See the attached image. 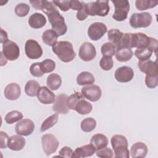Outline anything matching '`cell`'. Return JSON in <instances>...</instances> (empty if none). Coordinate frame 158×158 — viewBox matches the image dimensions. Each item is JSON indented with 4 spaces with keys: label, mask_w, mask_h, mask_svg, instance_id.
Segmentation results:
<instances>
[{
    "label": "cell",
    "mask_w": 158,
    "mask_h": 158,
    "mask_svg": "<svg viewBox=\"0 0 158 158\" xmlns=\"http://www.w3.org/2000/svg\"><path fill=\"white\" fill-rule=\"evenodd\" d=\"M40 10H42L47 15L52 30L57 33L58 36H62L67 32V27L65 19L52 2L41 1Z\"/></svg>",
    "instance_id": "cell-1"
},
{
    "label": "cell",
    "mask_w": 158,
    "mask_h": 158,
    "mask_svg": "<svg viewBox=\"0 0 158 158\" xmlns=\"http://www.w3.org/2000/svg\"><path fill=\"white\" fill-rule=\"evenodd\" d=\"M67 105L69 109L76 110L81 115H86L92 110V104L83 98L82 94L76 92L71 94L67 99Z\"/></svg>",
    "instance_id": "cell-2"
},
{
    "label": "cell",
    "mask_w": 158,
    "mask_h": 158,
    "mask_svg": "<svg viewBox=\"0 0 158 158\" xmlns=\"http://www.w3.org/2000/svg\"><path fill=\"white\" fill-rule=\"evenodd\" d=\"M52 48L53 52L64 62L72 61L76 56L73 45L69 41H61L57 42Z\"/></svg>",
    "instance_id": "cell-3"
},
{
    "label": "cell",
    "mask_w": 158,
    "mask_h": 158,
    "mask_svg": "<svg viewBox=\"0 0 158 158\" xmlns=\"http://www.w3.org/2000/svg\"><path fill=\"white\" fill-rule=\"evenodd\" d=\"M85 7L88 15L104 17L109 12L110 7L108 1H96L85 3Z\"/></svg>",
    "instance_id": "cell-4"
},
{
    "label": "cell",
    "mask_w": 158,
    "mask_h": 158,
    "mask_svg": "<svg viewBox=\"0 0 158 158\" xmlns=\"http://www.w3.org/2000/svg\"><path fill=\"white\" fill-rule=\"evenodd\" d=\"M114 4L115 12L112 18L118 22L125 20L128 16L130 10V4L127 0H114L112 1Z\"/></svg>",
    "instance_id": "cell-5"
},
{
    "label": "cell",
    "mask_w": 158,
    "mask_h": 158,
    "mask_svg": "<svg viewBox=\"0 0 158 158\" xmlns=\"http://www.w3.org/2000/svg\"><path fill=\"white\" fill-rule=\"evenodd\" d=\"M152 20L151 15L148 12L134 13L130 18V24L134 28L149 27Z\"/></svg>",
    "instance_id": "cell-6"
},
{
    "label": "cell",
    "mask_w": 158,
    "mask_h": 158,
    "mask_svg": "<svg viewBox=\"0 0 158 158\" xmlns=\"http://www.w3.org/2000/svg\"><path fill=\"white\" fill-rule=\"evenodd\" d=\"M41 144L43 151L48 156L57 151L59 141L54 135L50 133L45 134L41 137Z\"/></svg>",
    "instance_id": "cell-7"
},
{
    "label": "cell",
    "mask_w": 158,
    "mask_h": 158,
    "mask_svg": "<svg viewBox=\"0 0 158 158\" xmlns=\"http://www.w3.org/2000/svg\"><path fill=\"white\" fill-rule=\"evenodd\" d=\"M26 56L30 59H37L43 54V49L39 43L34 40H28L25 44Z\"/></svg>",
    "instance_id": "cell-8"
},
{
    "label": "cell",
    "mask_w": 158,
    "mask_h": 158,
    "mask_svg": "<svg viewBox=\"0 0 158 158\" xmlns=\"http://www.w3.org/2000/svg\"><path fill=\"white\" fill-rule=\"evenodd\" d=\"M2 52L7 60L13 61L19 58L20 49L15 42L8 40L2 44Z\"/></svg>",
    "instance_id": "cell-9"
},
{
    "label": "cell",
    "mask_w": 158,
    "mask_h": 158,
    "mask_svg": "<svg viewBox=\"0 0 158 158\" xmlns=\"http://www.w3.org/2000/svg\"><path fill=\"white\" fill-rule=\"evenodd\" d=\"M107 30V27L104 23L102 22H94L88 27V35L91 40L97 41L104 35Z\"/></svg>",
    "instance_id": "cell-10"
},
{
    "label": "cell",
    "mask_w": 158,
    "mask_h": 158,
    "mask_svg": "<svg viewBox=\"0 0 158 158\" xmlns=\"http://www.w3.org/2000/svg\"><path fill=\"white\" fill-rule=\"evenodd\" d=\"M81 94L86 99L91 102L98 101L101 96L102 91L101 88L96 85H89L81 88Z\"/></svg>",
    "instance_id": "cell-11"
},
{
    "label": "cell",
    "mask_w": 158,
    "mask_h": 158,
    "mask_svg": "<svg viewBox=\"0 0 158 158\" xmlns=\"http://www.w3.org/2000/svg\"><path fill=\"white\" fill-rule=\"evenodd\" d=\"M78 55L82 60L86 62L91 61L96 57V48L92 43L85 42L80 47Z\"/></svg>",
    "instance_id": "cell-12"
},
{
    "label": "cell",
    "mask_w": 158,
    "mask_h": 158,
    "mask_svg": "<svg viewBox=\"0 0 158 158\" xmlns=\"http://www.w3.org/2000/svg\"><path fill=\"white\" fill-rule=\"evenodd\" d=\"M35 129V123L28 118L21 119L15 127L16 133L22 136H28L31 135Z\"/></svg>",
    "instance_id": "cell-13"
},
{
    "label": "cell",
    "mask_w": 158,
    "mask_h": 158,
    "mask_svg": "<svg viewBox=\"0 0 158 158\" xmlns=\"http://www.w3.org/2000/svg\"><path fill=\"white\" fill-rule=\"evenodd\" d=\"M151 37L148 36L145 33H135L131 35V46L132 48H148L150 43ZM149 49V48H148Z\"/></svg>",
    "instance_id": "cell-14"
},
{
    "label": "cell",
    "mask_w": 158,
    "mask_h": 158,
    "mask_svg": "<svg viewBox=\"0 0 158 158\" xmlns=\"http://www.w3.org/2000/svg\"><path fill=\"white\" fill-rule=\"evenodd\" d=\"M68 96L66 94L61 93L58 95L54 101L52 106L53 111L60 114H66L69 112V108L67 105Z\"/></svg>",
    "instance_id": "cell-15"
},
{
    "label": "cell",
    "mask_w": 158,
    "mask_h": 158,
    "mask_svg": "<svg viewBox=\"0 0 158 158\" xmlns=\"http://www.w3.org/2000/svg\"><path fill=\"white\" fill-rule=\"evenodd\" d=\"M115 78L120 83L130 81L134 77L133 70L128 66H122L118 68L115 72Z\"/></svg>",
    "instance_id": "cell-16"
},
{
    "label": "cell",
    "mask_w": 158,
    "mask_h": 158,
    "mask_svg": "<svg viewBox=\"0 0 158 158\" xmlns=\"http://www.w3.org/2000/svg\"><path fill=\"white\" fill-rule=\"evenodd\" d=\"M138 65L140 71L147 75H157V64L156 61L154 62L149 59L143 61L139 60Z\"/></svg>",
    "instance_id": "cell-17"
},
{
    "label": "cell",
    "mask_w": 158,
    "mask_h": 158,
    "mask_svg": "<svg viewBox=\"0 0 158 158\" xmlns=\"http://www.w3.org/2000/svg\"><path fill=\"white\" fill-rule=\"evenodd\" d=\"M37 97L39 101L44 104H49L54 102L56 96L46 86H41L40 88Z\"/></svg>",
    "instance_id": "cell-18"
},
{
    "label": "cell",
    "mask_w": 158,
    "mask_h": 158,
    "mask_svg": "<svg viewBox=\"0 0 158 158\" xmlns=\"http://www.w3.org/2000/svg\"><path fill=\"white\" fill-rule=\"evenodd\" d=\"M5 97L10 101L17 99L21 94L20 86L16 83H11L8 84L4 89Z\"/></svg>",
    "instance_id": "cell-19"
},
{
    "label": "cell",
    "mask_w": 158,
    "mask_h": 158,
    "mask_svg": "<svg viewBox=\"0 0 158 158\" xmlns=\"http://www.w3.org/2000/svg\"><path fill=\"white\" fill-rule=\"evenodd\" d=\"M25 142V138L20 135H13L9 138L7 147L12 151H20L24 148Z\"/></svg>",
    "instance_id": "cell-20"
},
{
    "label": "cell",
    "mask_w": 158,
    "mask_h": 158,
    "mask_svg": "<svg viewBox=\"0 0 158 158\" xmlns=\"http://www.w3.org/2000/svg\"><path fill=\"white\" fill-rule=\"evenodd\" d=\"M148 153L147 146L142 142H137L135 143L130 149L131 156L135 157H145Z\"/></svg>",
    "instance_id": "cell-21"
},
{
    "label": "cell",
    "mask_w": 158,
    "mask_h": 158,
    "mask_svg": "<svg viewBox=\"0 0 158 158\" xmlns=\"http://www.w3.org/2000/svg\"><path fill=\"white\" fill-rule=\"evenodd\" d=\"M46 23V17L40 13H34L28 19V24L33 28H41L45 25Z\"/></svg>",
    "instance_id": "cell-22"
},
{
    "label": "cell",
    "mask_w": 158,
    "mask_h": 158,
    "mask_svg": "<svg viewBox=\"0 0 158 158\" xmlns=\"http://www.w3.org/2000/svg\"><path fill=\"white\" fill-rule=\"evenodd\" d=\"M96 151V149L92 144H86L76 148L73 157L80 158L91 156Z\"/></svg>",
    "instance_id": "cell-23"
},
{
    "label": "cell",
    "mask_w": 158,
    "mask_h": 158,
    "mask_svg": "<svg viewBox=\"0 0 158 158\" xmlns=\"http://www.w3.org/2000/svg\"><path fill=\"white\" fill-rule=\"evenodd\" d=\"M90 144H92L97 151L106 148L107 146L108 139L104 135L97 133L91 137L90 139Z\"/></svg>",
    "instance_id": "cell-24"
},
{
    "label": "cell",
    "mask_w": 158,
    "mask_h": 158,
    "mask_svg": "<svg viewBox=\"0 0 158 158\" xmlns=\"http://www.w3.org/2000/svg\"><path fill=\"white\" fill-rule=\"evenodd\" d=\"M133 55L132 50L130 48L116 49L115 53L116 59L119 62H127L131 59Z\"/></svg>",
    "instance_id": "cell-25"
},
{
    "label": "cell",
    "mask_w": 158,
    "mask_h": 158,
    "mask_svg": "<svg viewBox=\"0 0 158 158\" xmlns=\"http://www.w3.org/2000/svg\"><path fill=\"white\" fill-rule=\"evenodd\" d=\"M58 36L57 33L52 29L46 30L42 35V40L44 43L48 46H53L57 41Z\"/></svg>",
    "instance_id": "cell-26"
},
{
    "label": "cell",
    "mask_w": 158,
    "mask_h": 158,
    "mask_svg": "<svg viewBox=\"0 0 158 158\" xmlns=\"http://www.w3.org/2000/svg\"><path fill=\"white\" fill-rule=\"evenodd\" d=\"M95 80L92 73L89 72H82L77 77V82L78 85H89L94 83Z\"/></svg>",
    "instance_id": "cell-27"
},
{
    "label": "cell",
    "mask_w": 158,
    "mask_h": 158,
    "mask_svg": "<svg viewBox=\"0 0 158 158\" xmlns=\"http://www.w3.org/2000/svg\"><path fill=\"white\" fill-rule=\"evenodd\" d=\"M46 84L48 87L53 91L59 89L62 84L61 77L57 73L50 74L46 80Z\"/></svg>",
    "instance_id": "cell-28"
},
{
    "label": "cell",
    "mask_w": 158,
    "mask_h": 158,
    "mask_svg": "<svg viewBox=\"0 0 158 158\" xmlns=\"http://www.w3.org/2000/svg\"><path fill=\"white\" fill-rule=\"evenodd\" d=\"M40 86L38 81L36 80H29L25 86V92L28 96L34 97L37 96Z\"/></svg>",
    "instance_id": "cell-29"
},
{
    "label": "cell",
    "mask_w": 158,
    "mask_h": 158,
    "mask_svg": "<svg viewBox=\"0 0 158 158\" xmlns=\"http://www.w3.org/2000/svg\"><path fill=\"white\" fill-rule=\"evenodd\" d=\"M123 33L118 29H110L107 33V38L117 48L123 36Z\"/></svg>",
    "instance_id": "cell-30"
},
{
    "label": "cell",
    "mask_w": 158,
    "mask_h": 158,
    "mask_svg": "<svg viewBox=\"0 0 158 158\" xmlns=\"http://www.w3.org/2000/svg\"><path fill=\"white\" fill-rule=\"evenodd\" d=\"M157 1L136 0L135 1V6L139 10H144L156 7L157 5Z\"/></svg>",
    "instance_id": "cell-31"
},
{
    "label": "cell",
    "mask_w": 158,
    "mask_h": 158,
    "mask_svg": "<svg viewBox=\"0 0 158 158\" xmlns=\"http://www.w3.org/2000/svg\"><path fill=\"white\" fill-rule=\"evenodd\" d=\"M111 145L114 149L118 147L125 146L128 147V141L126 137L121 135H114L110 139Z\"/></svg>",
    "instance_id": "cell-32"
},
{
    "label": "cell",
    "mask_w": 158,
    "mask_h": 158,
    "mask_svg": "<svg viewBox=\"0 0 158 158\" xmlns=\"http://www.w3.org/2000/svg\"><path fill=\"white\" fill-rule=\"evenodd\" d=\"M96 126V120L92 117H88L83 119L80 124V127L84 132H90L93 131Z\"/></svg>",
    "instance_id": "cell-33"
},
{
    "label": "cell",
    "mask_w": 158,
    "mask_h": 158,
    "mask_svg": "<svg viewBox=\"0 0 158 158\" xmlns=\"http://www.w3.org/2000/svg\"><path fill=\"white\" fill-rule=\"evenodd\" d=\"M58 120V114H54L50 117H48L46 120H44V122L42 123L40 131L41 132H44L46 130H48L49 128L52 127L57 122Z\"/></svg>",
    "instance_id": "cell-34"
},
{
    "label": "cell",
    "mask_w": 158,
    "mask_h": 158,
    "mask_svg": "<svg viewBox=\"0 0 158 158\" xmlns=\"http://www.w3.org/2000/svg\"><path fill=\"white\" fill-rule=\"evenodd\" d=\"M152 52L147 48H137L135 51V56L141 61L149 59L151 57Z\"/></svg>",
    "instance_id": "cell-35"
},
{
    "label": "cell",
    "mask_w": 158,
    "mask_h": 158,
    "mask_svg": "<svg viewBox=\"0 0 158 158\" xmlns=\"http://www.w3.org/2000/svg\"><path fill=\"white\" fill-rule=\"evenodd\" d=\"M23 118V114L18 110H12L8 112L5 116V121L9 124L14 123L20 120Z\"/></svg>",
    "instance_id": "cell-36"
},
{
    "label": "cell",
    "mask_w": 158,
    "mask_h": 158,
    "mask_svg": "<svg viewBox=\"0 0 158 158\" xmlns=\"http://www.w3.org/2000/svg\"><path fill=\"white\" fill-rule=\"evenodd\" d=\"M101 51L103 56H113L116 51V47L110 42L103 44L101 48Z\"/></svg>",
    "instance_id": "cell-37"
},
{
    "label": "cell",
    "mask_w": 158,
    "mask_h": 158,
    "mask_svg": "<svg viewBox=\"0 0 158 158\" xmlns=\"http://www.w3.org/2000/svg\"><path fill=\"white\" fill-rule=\"evenodd\" d=\"M14 11L17 16L23 17L28 14L30 11V6L25 3H20L15 6Z\"/></svg>",
    "instance_id": "cell-38"
},
{
    "label": "cell",
    "mask_w": 158,
    "mask_h": 158,
    "mask_svg": "<svg viewBox=\"0 0 158 158\" xmlns=\"http://www.w3.org/2000/svg\"><path fill=\"white\" fill-rule=\"evenodd\" d=\"M99 66L104 70H110L114 66L113 59L109 56H103L99 61Z\"/></svg>",
    "instance_id": "cell-39"
},
{
    "label": "cell",
    "mask_w": 158,
    "mask_h": 158,
    "mask_svg": "<svg viewBox=\"0 0 158 158\" xmlns=\"http://www.w3.org/2000/svg\"><path fill=\"white\" fill-rule=\"evenodd\" d=\"M41 69L43 72L45 73H49L52 72L56 67V64L54 61L51 59H45L44 60L40 62Z\"/></svg>",
    "instance_id": "cell-40"
},
{
    "label": "cell",
    "mask_w": 158,
    "mask_h": 158,
    "mask_svg": "<svg viewBox=\"0 0 158 158\" xmlns=\"http://www.w3.org/2000/svg\"><path fill=\"white\" fill-rule=\"evenodd\" d=\"M30 73L36 77H41L44 75V72L41 69L40 62H35L31 65L30 67Z\"/></svg>",
    "instance_id": "cell-41"
},
{
    "label": "cell",
    "mask_w": 158,
    "mask_h": 158,
    "mask_svg": "<svg viewBox=\"0 0 158 158\" xmlns=\"http://www.w3.org/2000/svg\"><path fill=\"white\" fill-rule=\"evenodd\" d=\"M114 150V157H122V158H129L130 152L128 149V147L120 146L115 148Z\"/></svg>",
    "instance_id": "cell-42"
},
{
    "label": "cell",
    "mask_w": 158,
    "mask_h": 158,
    "mask_svg": "<svg viewBox=\"0 0 158 158\" xmlns=\"http://www.w3.org/2000/svg\"><path fill=\"white\" fill-rule=\"evenodd\" d=\"M145 83L149 88H154L158 85L157 75H147L145 77Z\"/></svg>",
    "instance_id": "cell-43"
},
{
    "label": "cell",
    "mask_w": 158,
    "mask_h": 158,
    "mask_svg": "<svg viewBox=\"0 0 158 158\" xmlns=\"http://www.w3.org/2000/svg\"><path fill=\"white\" fill-rule=\"evenodd\" d=\"M96 155L99 157L112 158L113 157V152L109 148H104L96 151Z\"/></svg>",
    "instance_id": "cell-44"
},
{
    "label": "cell",
    "mask_w": 158,
    "mask_h": 158,
    "mask_svg": "<svg viewBox=\"0 0 158 158\" xmlns=\"http://www.w3.org/2000/svg\"><path fill=\"white\" fill-rule=\"evenodd\" d=\"M52 2L64 12L70 9V1H52Z\"/></svg>",
    "instance_id": "cell-45"
},
{
    "label": "cell",
    "mask_w": 158,
    "mask_h": 158,
    "mask_svg": "<svg viewBox=\"0 0 158 158\" xmlns=\"http://www.w3.org/2000/svg\"><path fill=\"white\" fill-rule=\"evenodd\" d=\"M74 152L68 146H64L59 152V156L61 157H67L71 158L73 157Z\"/></svg>",
    "instance_id": "cell-46"
},
{
    "label": "cell",
    "mask_w": 158,
    "mask_h": 158,
    "mask_svg": "<svg viewBox=\"0 0 158 158\" xmlns=\"http://www.w3.org/2000/svg\"><path fill=\"white\" fill-rule=\"evenodd\" d=\"M0 138V148L1 149L6 148L7 146V142L9 138L8 135L2 131H1Z\"/></svg>",
    "instance_id": "cell-47"
},
{
    "label": "cell",
    "mask_w": 158,
    "mask_h": 158,
    "mask_svg": "<svg viewBox=\"0 0 158 158\" xmlns=\"http://www.w3.org/2000/svg\"><path fill=\"white\" fill-rule=\"evenodd\" d=\"M77 18L78 20H80V21H83V20H85L88 16V14H87V12H86V7H85V3L83 2V7L82 9L79 10V11H77Z\"/></svg>",
    "instance_id": "cell-48"
},
{
    "label": "cell",
    "mask_w": 158,
    "mask_h": 158,
    "mask_svg": "<svg viewBox=\"0 0 158 158\" xmlns=\"http://www.w3.org/2000/svg\"><path fill=\"white\" fill-rule=\"evenodd\" d=\"M83 2L76 1V0H72L70 1V8L73 10H76L77 11L80 10L83 7Z\"/></svg>",
    "instance_id": "cell-49"
},
{
    "label": "cell",
    "mask_w": 158,
    "mask_h": 158,
    "mask_svg": "<svg viewBox=\"0 0 158 158\" xmlns=\"http://www.w3.org/2000/svg\"><path fill=\"white\" fill-rule=\"evenodd\" d=\"M8 40L7 38V33L6 31H4L2 28L1 29V43L3 44L6 41Z\"/></svg>",
    "instance_id": "cell-50"
},
{
    "label": "cell",
    "mask_w": 158,
    "mask_h": 158,
    "mask_svg": "<svg viewBox=\"0 0 158 158\" xmlns=\"http://www.w3.org/2000/svg\"><path fill=\"white\" fill-rule=\"evenodd\" d=\"M7 59L5 57V56L3 54L2 51L1 52V66H3L7 64Z\"/></svg>",
    "instance_id": "cell-51"
}]
</instances>
